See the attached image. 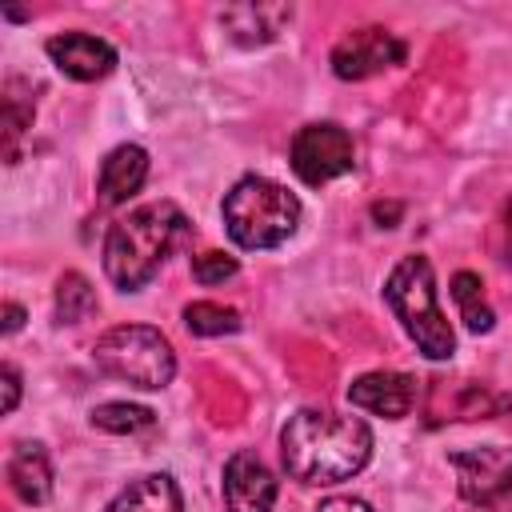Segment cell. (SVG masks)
Returning a JSON list of instances; mask_svg holds the SVG:
<instances>
[{
    "label": "cell",
    "instance_id": "3957f363",
    "mask_svg": "<svg viewBox=\"0 0 512 512\" xmlns=\"http://www.w3.org/2000/svg\"><path fill=\"white\" fill-rule=\"evenodd\" d=\"M220 212L232 244L244 252L280 248L300 224V200L268 176H240L228 188Z\"/></svg>",
    "mask_w": 512,
    "mask_h": 512
},
{
    "label": "cell",
    "instance_id": "4fadbf2b",
    "mask_svg": "<svg viewBox=\"0 0 512 512\" xmlns=\"http://www.w3.org/2000/svg\"><path fill=\"white\" fill-rule=\"evenodd\" d=\"M148 176V152L140 144H116L104 160H100V176H96V192L104 204H124L128 196L140 192Z\"/></svg>",
    "mask_w": 512,
    "mask_h": 512
},
{
    "label": "cell",
    "instance_id": "e0dca14e",
    "mask_svg": "<svg viewBox=\"0 0 512 512\" xmlns=\"http://www.w3.org/2000/svg\"><path fill=\"white\" fill-rule=\"evenodd\" d=\"M452 300H456V308H460V320L468 324V332H492V324H496V312H492V304L484 300V284H480V276L476 272H456L452 276Z\"/></svg>",
    "mask_w": 512,
    "mask_h": 512
},
{
    "label": "cell",
    "instance_id": "d4e9b609",
    "mask_svg": "<svg viewBox=\"0 0 512 512\" xmlns=\"http://www.w3.org/2000/svg\"><path fill=\"white\" fill-rule=\"evenodd\" d=\"M20 324H24V308L8 300V304H4V332L12 336V332H20Z\"/></svg>",
    "mask_w": 512,
    "mask_h": 512
},
{
    "label": "cell",
    "instance_id": "8fae6325",
    "mask_svg": "<svg viewBox=\"0 0 512 512\" xmlns=\"http://www.w3.org/2000/svg\"><path fill=\"white\" fill-rule=\"evenodd\" d=\"M288 20H292V4H284V0H248V4H228L220 12V28L240 48L272 44Z\"/></svg>",
    "mask_w": 512,
    "mask_h": 512
},
{
    "label": "cell",
    "instance_id": "30bf717a",
    "mask_svg": "<svg viewBox=\"0 0 512 512\" xmlns=\"http://www.w3.org/2000/svg\"><path fill=\"white\" fill-rule=\"evenodd\" d=\"M44 52L68 80H80V84L104 80L116 68V48L92 32H60L44 44Z\"/></svg>",
    "mask_w": 512,
    "mask_h": 512
},
{
    "label": "cell",
    "instance_id": "603a6c76",
    "mask_svg": "<svg viewBox=\"0 0 512 512\" xmlns=\"http://www.w3.org/2000/svg\"><path fill=\"white\" fill-rule=\"evenodd\" d=\"M316 512H372V504L360 496H328Z\"/></svg>",
    "mask_w": 512,
    "mask_h": 512
},
{
    "label": "cell",
    "instance_id": "ac0fdd59",
    "mask_svg": "<svg viewBox=\"0 0 512 512\" xmlns=\"http://www.w3.org/2000/svg\"><path fill=\"white\" fill-rule=\"evenodd\" d=\"M88 420H92V428L112 432V436H136V432L156 428V412H152V408H144V404H128V400L96 404Z\"/></svg>",
    "mask_w": 512,
    "mask_h": 512
},
{
    "label": "cell",
    "instance_id": "6da1fadb",
    "mask_svg": "<svg viewBox=\"0 0 512 512\" xmlns=\"http://www.w3.org/2000/svg\"><path fill=\"white\" fill-rule=\"evenodd\" d=\"M280 460L292 480L312 488H332L364 472L372 460V428L360 416H340L328 408H300L280 428Z\"/></svg>",
    "mask_w": 512,
    "mask_h": 512
},
{
    "label": "cell",
    "instance_id": "8992f818",
    "mask_svg": "<svg viewBox=\"0 0 512 512\" xmlns=\"http://www.w3.org/2000/svg\"><path fill=\"white\" fill-rule=\"evenodd\" d=\"M292 172L308 184V188H320L344 172H352L356 164V144L352 136L340 128V124H304L296 136H292Z\"/></svg>",
    "mask_w": 512,
    "mask_h": 512
},
{
    "label": "cell",
    "instance_id": "ffe728a7",
    "mask_svg": "<svg viewBox=\"0 0 512 512\" xmlns=\"http://www.w3.org/2000/svg\"><path fill=\"white\" fill-rule=\"evenodd\" d=\"M184 324L192 336H232L240 332V312L216 300H192L184 308Z\"/></svg>",
    "mask_w": 512,
    "mask_h": 512
},
{
    "label": "cell",
    "instance_id": "52a82bcc",
    "mask_svg": "<svg viewBox=\"0 0 512 512\" xmlns=\"http://www.w3.org/2000/svg\"><path fill=\"white\" fill-rule=\"evenodd\" d=\"M448 464L456 468V488L468 504L500 508L512 500V448L504 444L456 448L448 452Z\"/></svg>",
    "mask_w": 512,
    "mask_h": 512
},
{
    "label": "cell",
    "instance_id": "ba28073f",
    "mask_svg": "<svg viewBox=\"0 0 512 512\" xmlns=\"http://www.w3.org/2000/svg\"><path fill=\"white\" fill-rule=\"evenodd\" d=\"M404 56H408L404 40H396L380 24H364V28H352L348 36L336 40L328 64H332V72L340 80H368V76H376L384 68L404 64Z\"/></svg>",
    "mask_w": 512,
    "mask_h": 512
},
{
    "label": "cell",
    "instance_id": "484cf974",
    "mask_svg": "<svg viewBox=\"0 0 512 512\" xmlns=\"http://www.w3.org/2000/svg\"><path fill=\"white\" fill-rule=\"evenodd\" d=\"M504 260L512 264V204L504 208Z\"/></svg>",
    "mask_w": 512,
    "mask_h": 512
},
{
    "label": "cell",
    "instance_id": "d6986e66",
    "mask_svg": "<svg viewBox=\"0 0 512 512\" xmlns=\"http://www.w3.org/2000/svg\"><path fill=\"white\" fill-rule=\"evenodd\" d=\"M92 308H96V292H92L88 276L84 272H64L56 280V320L60 324H80V320L92 316Z\"/></svg>",
    "mask_w": 512,
    "mask_h": 512
},
{
    "label": "cell",
    "instance_id": "5b68a950",
    "mask_svg": "<svg viewBox=\"0 0 512 512\" xmlns=\"http://www.w3.org/2000/svg\"><path fill=\"white\" fill-rule=\"evenodd\" d=\"M92 360L104 376L124 380L140 392H160L176 376L172 340L152 324H116L92 344Z\"/></svg>",
    "mask_w": 512,
    "mask_h": 512
},
{
    "label": "cell",
    "instance_id": "2e32d148",
    "mask_svg": "<svg viewBox=\"0 0 512 512\" xmlns=\"http://www.w3.org/2000/svg\"><path fill=\"white\" fill-rule=\"evenodd\" d=\"M32 116H36V96H32V84L12 76L4 80V96H0V124H4V156L8 164H16V140L32 128Z\"/></svg>",
    "mask_w": 512,
    "mask_h": 512
},
{
    "label": "cell",
    "instance_id": "7c38bea8",
    "mask_svg": "<svg viewBox=\"0 0 512 512\" xmlns=\"http://www.w3.org/2000/svg\"><path fill=\"white\" fill-rule=\"evenodd\" d=\"M348 400L372 416L404 420L416 404V380L404 372H364L348 384Z\"/></svg>",
    "mask_w": 512,
    "mask_h": 512
},
{
    "label": "cell",
    "instance_id": "9a60e30c",
    "mask_svg": "<svg viewBox=\"0 0 512 512\" xmlns=\"http://www.w3.org/2000/svg\"><path fill=\"white\" fill-rule=\"evenodd\" d=\"M108 512H184V496L168 472H148V476L132 480L108 504Z\"/></svg>",
    "mask_w": 512,
    "mask_h": 512
},
{
    "label": "cell",
    "instance_id": "cb8c5ba5",
    "mask_svg": "<svg viewBox=\"0 0 512 512\" xmlns=\"http://www.w3.org/2000/svg\"><path fill=\"white\" fill-rule=\"evenodd\" d=\"M372 220H376L380 228H392V224L400 220V204H372Z\"/></svg>",
    "mask_w": 512,
    "mask_h": 512
},
{
    "label": "cell",
    "instance_id": "277c9868",
    "mask_svg": "<svg viewBox=\"0 0 512 512\" xmlns=\"http://www.w3.org/2000/svg\"><path fill=\"white\" fill-rule=\"evenodd\" d=\"M384 300L396 312V320L404 324L408 340L428 360H452L456 332H452V324L444 320V312L436 304V276H432L428 256H420V252L404 256L384 280Z\"/></svg>",
    "mask_w": 512,
    "mask_h": 512
},
{
    "label": "cell",
    "instance_id": "7402d4cb",
    "mask_svg": "<svg viewBox=\"0 0 512 512\" xmlns=\"http://www.w3.org/2000/svg\"><path fill=\"white\" fill-rule=\"evenodd\" d=\"M0 380H4V412H16V400H20V372H16V364H4Z\"/></svg>",
    "mask_w": 512,
    "mask_h": 512
},
{
    "label": "cell",
    "instance_id": "7a4b0ae2",
    "mask_svg": "<svg viewBox=\"0 0 512 512\" xmlns=\"http://www.w3.org/2000/svg\"><path fill=\"white\" fill-rule=\"evenodd\" d=\"M188 236V216L172 200H152L120 216L104 236V272L120 292H140Z\"/></svg>",
    "mask_w": 512,
    "mask_h": 512
},
{
    "label": "cell",
    "instance_id": "9c48e42d",
    "mask_svg": "<svg viewBox=\"0 0 512 512\" xmlns=\"http://www.w3.org/2000/svg\"><path fill=\"white\" fill-rule=\"evenodd\" d=\"M224 512H272L276 476L256 452H236L224 464Z\"/></svg>",
    "mask_w": 512,
    "mask_h": 512
},
{
    "label": "cell",
    "instance_id": "5bb4252c",
    "mask_svg": "<svg viewBox=\"0 0 512 512\" xmlns=\"http://www.w3.org/2000/svg\"><path fill=\"white\" fill-rule=\"evenodd\" d=\"M8 484L12 492L24 500V504H44L52 496V460H48V448L36 444V440H20L12 452H8Z\"/></svg>",
    "mask_w": 512,
    "mask_h": 512
},
{
    "label": "cell",
    "instance_id": "44dd1931",
    "mask_svg": "<svg viewBox=\"0 0 512 512\" xmlns=\"http://www.w3.org/2000/svg\"><path fill=\"white\" fill-rule=\"evenodd\" d=\"M236 272H240V264H236V256H228V252L208 248V252H196V256H192V276H196V284H224V280H232Z\"/></svg>",
    "mask_w": 512,
    "mask_h": 512
}]
</instances>
